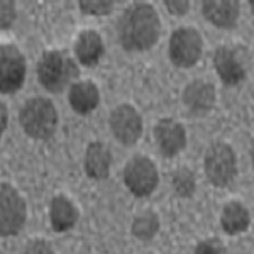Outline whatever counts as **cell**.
<instances>
[{"instance_id": "28", "label": "cell", "mask_w": 254, "mask_h": 254, "mask_svg": "<svg viewBox=\"0 0 254 254\" xmlns=\"http://www.w3.org/2000/svg\"><path fill=\"white\" fill-rule=\"evenodd\" d=\"M249 5H251V9H253V12H254V2H249Z\"/></svg>"}, {"instance_id": "8", "label": "cell", "mask_w": 254, "mask_h": 254, "mask_svg": "<svg viewBox=\"0 0 254 254\" xmlns=\"http://www.w3.org/2000/svg\"><path fill=\"white\" fill-rule=\"evenodd\" d=\"M26 76V60L14 44L0 46V88L2 93H14L22 87Z\"/></svg>"}, {"instance_id": "1", "label": "cell", "mask_w": 254, "mask_h": 254, "mask_svg": "<svg viewBox=\"0 0 254 254\" xmlns=\"http://www.w3.org/2000/svg\"><path fill=\"white\" fill-rule=\"evenodd\" d=\"M161 20L151 3L137 2L127 7L117 24V34L127 51H146L156 44Z\"/></svg>"}, {"instance_id": "13", "label": "cell", "mask_w": 254, "mask_h": 254, "mask_svg": "<svg viewBox=\"0 0 254 254\" xmlns=\"http://www.w3.org/2000/svg\"><path fill=\"white\" fill-rule=\"evenodd\" d=\"M202 10L208 22L220 29L234 27L239 19V3L234 0H207L202 3Z\"/></svg>"}, {"instance_id": "17", "label": "cell", "mask_w": 254, "mask_h": 254, "mask_svg": "<svg viewBox=\"0 0 254 254\" xmlns=\"http://www.w3.org/2000/svg\"><path fill=\"white\" fill-rule=\"evenodd\" d=\"M110 163H112V156H110L109 147L102 142H90L85 153V170L87 175L93 180H104L109 176Z\"/></svg>"}, {"instance_id": "26", "label": "cell", "mask_w": 254, "mask_h": 254, "mask_svg": "<svg viewBox=\"0 0 254 254\" xmlns=\"http://www.w3.org/2000/svg\"><path fill=\"white\" fill-rule=\"evenodd\" d=\"M2 132L7 129V107H5V104H2Z\"/></svg>"}, {"instance_id": "7", "label": "cell", "mask_w": 254, "mask_h": 254, "mask_svg": "<svg viewBox=\"0 0 254 254\" xmlns=\"http://www.w3.org/2000/svg\"><path fill=\"white\" fill-rule=\"evenodd\" d=\"M158 168L146 156H134L124 168V183L136 196H147L158 187Z\"/></svg>"}, {"instance_id": "5", "label": "cell", "mask_w": 254, "mask_h": 254, "mask_svg": "<svg viewBox=\"0 0 254 254\" xmlns=\"http://www.w3.org/2000/svg\"><path fill=\"white\" fill-rule=\"evenodd\" d=\"M26 202L9 183L0 187V234L3 237L15 236L26 224Z\"/></svg>"}, {"instance_id": "25", "label": "cell", "mask_w": 254, "mask_h": 254, "mask_svg": "<svg viewBox=\"0 0 254 254\" xmlns=\"http://www.w3.org/2000/svg\"><path fill=\"white\" fill-rule=\"evenodd\" d=\"M165 5L168 12L175 15H183L190 9V2H187V0H166Z\"/></svg>"}, {"instance_id": "21", "label": "cell", "mask_w": 254, "mask_h": 254, "mask_svg": "<svg viewBox=\"0 0 254 254\" xmlns=\"http://www.w3.org/2000/svg\"><path fill=\"white\" fill-rule=\"evenodd\" d=\"M80 9L88 15H105L114 9V2L110 0H81Z\"/></svg>"}, {"instance_id": "22", "label": "cell", "mask_w": 254, "mask_h": 254, "mask_svg": "<svg viewBox=\"0 0 254 254\" xmlns=\"http://www.w3.org/2000/svg\"><path fill=\"white\" fill-rule=\"evenodd\" d=\"M2 12H0V24H2V29H7L9 26H12L15 19V3L9 2V0H2L0 3Z\"/></svg>"}, {"instance_id": "10", "label": "cell", "mask_w": 254, "mask_h": 254, "mask_svg": "<svg viewBox=\"0 0 254 254\" xmlns=\"http://www.w3.org/2000/svg\"><path fill=\"white\" fill-rule=\"evenodd\" d=\"M154 141L165 156H176L187 146L185 127L173 119H163L154 126Z\"/></svg>"}, {"instance_id": "14", "label": "cell", "mask_w": 254, "mask_h": 254, "mask_svg": "<svg viewBox=\"0 0 254 254\" xmlns=\"http://www.w3.org/2000/svg\"><path fill=\"white\" fill-rule=\"evenodd\" d=\"M78 217V208L75 207V203L68 196L58 195L51 200V205H49V222H51V227L56 232L69 231L76 224Z\"/></svg>"}, {"instance_id": "15", "label": "cell", "mask_w": 254, "mask_h": 254, "mask_svg": "<svg viewBox=\"0 0 254 254\" xmlns=\"http://www.w3.org/2000/svg\"><path fill=\"white\" fill-rule=\"evenodd\" d=\"M69 105L76 114H90L92 110L97 109L100 102V93L98 87L93 81H76L69 88Z\"/></svg>"}, {"instance_id": "9", "label": "cell", "mask_w": 254, "mask_h": 254, "mask_svg": "<svg viewBox=\"0 0 254 254\" xmlns=\"http://www.w3.org/2000/svg\"><path fill=\"white\" fill-rule=\"evenodd\" d=\"M110 129L121 144L132 146L142 134V119L132 105L122 104L110 114Z\"/></svg>"}, {"instance_id": "11", "label": "cell", "mask_w": 254, "mask_h": 254, "mask_svg": "<svg viewBox=\"0 0 254 254\" xmlns=\"http://www.w3.org/2000/svg\"><path fill=\"white\" fill-rule=\"evenodd\" d=\"M214 66L217 75L225 85H237L244 80L246 68L232 48L220 46L214 53Z\"/></svg>"}, {"instance_id": "19", "label": "cell", "mask_w": 254, "mask_h": 254, "mask_svg": "<svg viewBox=\"0 0 254 254\" xmlns=\"http://www.w3.org/2000/svg\"><path fill=\"white\" fill-rule=\"evenodd\" d=\"M159 231V219L153 212H144L132 222V234L141 241H149Z\"/></svg>"}, {"instance_id": "6", "label": "cell", "mask_w": 254, "mask_h": 254, "mask_svg": "<svg viewBox=\"0 0 254 254\" xmlns=\"http://www.w3.org/2000/svg\"><path fill=\"white\" fill-rule=\"evenodd\" d=\"M203 41L196 29L180 27L170 38V60L178 68H190L202 56Z\"/></svg>"}, {"instance_id": "27", "label": "cell", "mask_w": 254, "mask_h": 254, "mask_svg": "<svg viewBox=\"0 0 254 254\" xmlns=\"http://www.w3.org/2000/svg\"><path fill=\"white\" fill-rule=\"evenodd\" d=\"M251 163H253V168H254V139L251 141Z\"/></svg>"}, {"instance_id": "3", "label": "cell", "mask_w": 254, "mask_h": 254, "mask_svg": "<svg viewBox=\"0 0 254 254\" xmlns=\"http://www.w3.org/2000/svg\"><path fill=\"white\" fill-rule=\"evenodd\" d=\"M75 61L61 51H46L38 64V78L49 92L60 93L78 76Z\"/></svg>"}, {"instance_id": "20", "label": "cell", "mask_w": 254, "mask_h": 254, "mask_svg": "<svg viewBox=\"0 0 254 254\" xmlns=\"http://www.w3.org/2000/svg\"><path fill=\"white\" fill-rule=\"evenodd\" d=\"M171 185L180 196H191L195 191V176L190 170L182 168L171 176Z\"/></svg>"}, {"instance_id": "4", "label": "cell", "mask_w": 254, "mask_h": 254, "mask_svg": "<svg viewBox=\"0 0 254 254\" xmlns=\"http://www.w3.org/2000/svg\"><path fill=\"white\" fill-rule=\"evenodd\" d=\"M205 175L214 187L231 185L237 175V159L232 147L225 142H215L205 154Z\"/></svg>"}, {"instance_id": "23", "label": "cell", "mask_w": 254, "mask_h": 254, "mask_svg": "<svg viewBox=\"0 0 254 254\" xmlns=\"http://www.w3.org/2000/svg\"><path fill=\"white\" fill-rule=\"evenodd\" d=\"M193 254H224V248L217 239H207L196 246Z\"/></svg>"}, {"instance_id": "18", "label": "cell", "mask_w": 254, "mask_h": 254, "mask_svg": "<svg viewBox=\"0 0 254 254\" xmlns=\"http://www.w3.org/2000/svg\"><path fill=\"white\" fill-rule=\"evenodd\" d=\"M220 224H222L224 232L236 236L248 231L249 224H251V215H249V210L241 202H229L222 208Z\"/></svg>"}, {"instance_id": "24", "label": "cell", "mask_w": 254, "mask_h": 254, "mask_svg": "<svg viewBox=\"0 0 254 254\" xmlns=\"http://www.w3.org/2000/svg\"><path fill=\"white\" fill-rule=\"evenodd\" d=\"M20 254H55V251H53L51 246H49L46 241L36 239V241H32V243L27 244Z\"/></svg>"}, {"instance_id": "12", "label": "cell", "mask_w": 254, "mask_h": 254, "mask_svg": "<svg viewBox=\"0 0 254 254\" xmlns=\"http://www.w3.org/2000/svg\"><path fill=\"white\" fill-rule=\"evenodd\" d=\"M183 104L191 114L202 116L214 107L215 88L212 83L203 80H195L183 90Z\"/></svg>"}, {"instance_id": "16", "label": "cell", "mask_w": 254, "mask_h": 254, "mask_svg": "<svg viewBox=\"0 0 254 254\" xmlns=\"http://www.w3.org/2000/svg\"><path fill=\"white\" fill-rule=\"evenodd\" d=\"M75 55L80 64L83 66H95L104 56V43L97 31H83L80 32L75 43Z\"/></svg>"}, {"instance_id": "2", "label": "cell", "mask_w": 254, "mask_h": 254, "mask_svg": "<svg viewBox=\"0 0 254 254\" xmlns=\"http://www.w3.org/2000/svg\"><path fill=\"white\" fill-rule=\"evenodd\" d=\"M19 122L24 132L32 139H48L58 126V112L51 100L36 97L26 102L19 112Z\"/></svg>"}]
</instances>
